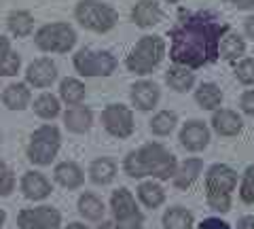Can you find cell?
Returning a JSON list of instances; mask_svg holds the SVG:
<instances>
[{"mask_svg":"<svg viewBox=\"0 0 254 229\" xmlns=\"http://www.w3.org/2000/svg\"><path fill=\"white\" fill-rule=\"evenodd\" d=\"M227 32L229 26L222 23L214 13L201 11L187 15L170 32V58L187 68H201L205 64H212L218 60L220 38Z\"/></svg>","mask_w":254,"mask_h":229,"instance_id":"1","label":"cell"},{"mask_svg":"<svg viewBox=\"0 0 254 229\" xmlns=\"http://www.w3.org/2000/svg\"><path fill=\"white\" fill-rule=\"evenodd\" d=\"M125 172L131 178L153 176L159 180H168L176 174V157H174L163 145L150 142L140 147L138 151H131L125 157Z\"/></svg>","mask_w":254,"mask_h":229,"instance_id":"2","label":"cell"},{"mask_svg":"<svg viewBox=\"0 0 254 229\" xmlns=\"http://www.w3.org/2000/svg\"><path fill=\"white\" fill-rule=\"evenodd\" d=\"M235 183H237V174L229 165L216 163L208 170L205 191H208V204L214 210L227 212L231 208V191H233Z\"/></svg>","mask_w":254,"mask_h":229,"instance_id":"3","label":"cell"},{"mask_svg":"<svg viewBox=\"0 0 254 229\" xmlns=\"http://www.w3.org/2000/svg\"><path fill=\"white\" fill-rule=\"evenodd\" d=\"M165 43L161 36H142L133 51L127 55V68L136 75H148L163 60Z\"/></svg>","mask_w":254,"mask_h":229,"instance_id":"4","label":"cell"},{"mask_svg":"<svg viewBox=\"0 0 254 229\" xmlns=\"http://www.w3.org/2000/svg\"><path fill=\"white\" fill-rule=\"evenodd\" d=\"M74 13L76 21L91 32H108L117 23V11L100 0H81Z\"/></svg>","mask_w":254,"mask_h":229,"instance_id":"5","label":"cell"},{"mask_svg":"<svg viewBox=\"0 0 254 229\" xmlns=\"http://www.w3.org/2000/svg\"><path fill=\"white\" fill-rule=\"evenodd\" d=\"M60 145H62L60 130L55 125H43L30 138L28 159L36 165H49L55 159V155H58Z\"/></svg>","mask_w":254,"mask_h":229,"instance_id":"6","label":"cell"},{"mask_svg":"<svg viewBox=\"0 0 254 229\" xmlns=\"http://www.w3.org/2000/svg\"><path fill=\"white\" fill-rule=\"evenodd\" d=\"M36 47L51 53H66L76 43V32L68 23H49L36 32Z\"/></svg>","mask_w":254,"mask_h":229,"instance_id":"7","label":"cell"},{"mask_svg":"<svg viewBox=\"0 0 254 229\" xmlns=\"http://www.w3.org/2000/svg\"><path fill=\"white\" fill-rule=\"evenodd\" d=\"M110 206H113L117 229H142L144 215L138 210L136 200H133V195L127 189H119V191L113 193Z\"/></svg>","mask_w":254,"mask_h":229,"instance_id":"8","label":"cell"},{"mask_svg":"<svg viewBox=\"0 0 254 229\" xmlns=\"http://www.w3.org/2000/svg\"><path fill=\"white\" fill-rule=\"evenodd\" d=\"M74 68L83 76H108L117 68V60L108 51L83 49L74 55Z\"/></svg>","mask_w":254,"mask_h":229,"instance_id":"9","label":"cell"},{"mask_svg":"<svg viewBox=\"0 0 254 229\" xmlns=\"http://www.w3.org/2000/svg\"><path fill=\"white\" fill-rule=\"evenodd\" d=\"M19 229H60L62 215L51 206H38L26 208L17 217Z\"/></svg>","mask_w":254,"mask_h":229,"instance_id":"10","label":"cell"},{"mask_svg":"<svg viewBox=\"0 0 254 229\" xmlns=\"http://www.w3.org/2000/svg\"><path fill=\"white\" fill-rule=\"evenodd\" d=\"M102 121L108 134H113L117 138H127L133 132V115L127 106L121 104H110L102 113Z\"/></svg>","mask_w":254,"mask_h":229,"instance_id":"11","label":"cell"},{"mask_svg":"<svg viewBox=\"0 0 254 229\" xmlns=\"http://www.w3.org/2000/svg\"><path fill=\"white\" fill-rule=\"evenodd\" d=\"M26 78L30 85H34V87H49V85L58 78V68L51 60H36L32 62L26 70Z\"/></svg>","mask_w":254,"mask_h":229,"instance_id":"12","label":"cell"},{"mask_svg":"<svg viewBox=\"0 0 254 229\" xmlns=\"http://www.w3.org/2000/svg\"><path fill=\"white\" fill-rule=\"evenodd\" d=\"M180 142L189 151H201L210 142V132L201 121H189L180 130Z\"/></svg>","mask_w":254,"mask_h":229,"instance_id":"13","label":"cell"},{"mask_svg":"<svg viewBox=\"0 0 254 229\" xmlns=\"http://www.w3.org/2000/svg\"><path fill=\"white\" fill-rule=\"evenodd\" d=\"M21 191L28 200H45L51 193V183L41 172H26L21 178Z\"/></svg>","mask_w":254,"mask_h":229,"instance_id":"14","label":"cell"},{"mask_svg":"<svg viewBox=\"0 0 254 229\" xmlns=\"http://www.w3.org/2000/svg\"><path fill=\"white\" fill-rule=\"evenodd\" d=\"M131 19L140 28H150L161 19V9H159V4L155 0H140L131 11Z\"/></svg>","mask_w":254,"mask_h":229,"instance_id":"15","label":"cell"},{"mask_svg":"<svg viewBox=\"0 0 254 229\" xmlns=\"http://www.w3.org/2000/svg\"><path fill=\"white\" fill-rule=\"evenodd\" d=\"M159 100V87L150 81H140L131 87V102L140 110H150Z\"/></svg>","mask_w":254,"mask_h":229,"instance_id":"16","label":"cell"},{"mask_svg":"<svg viewBox=\"0 0 254 229\" xmlns=\"http://www.w3.org/2000/svg\"><path fill=\"white\" fill-rule=\"evenodd\" d=\"M91 121H93V115H91V110L85 108V106H72V108L66 110V115H64L66 128L74 134H85L91 128Z\"/></svg>","mask_w":254,"mask_h":229,"instance_id":"17","label":"cell"},{"mask_svg":"<svg viewBox=\"0 0 254 229\" xmlns=\"http://www.w3.org/2000/svg\"><path fill=\"white\" fill-rule=\"evenodd\" d=\"M212 125L220 136H235L242 130V119L233 110H218L212 117Z\"/></svg>","mask_w":254,"mask_h":229,"instance_id":"18","label":"cell"},{"mask_svg":"<svg viewBox=\"0 0 254 229\" xmlns=\"http://www.w3.org/2000/svg\"><path fill=\"white\" fill-rule=\"evenodd\" d=\"M55 180H58L62 187H66V189H76V187L83 185L85 174H83V170L78 168L76 163L64 161V163H60L58 168H55Z\"/></svg>","mask_w":254,"mask_h":229,"instance_id":"19","label":"cell"},{"mask_svg":"<svg viewBox=\"0 0 254 229\" xmlns=\"http://www.w3.org/2000/svg\"><path fill=\"white\" fill-rule=\"evenodd\" d=\"M2 102H4V106L11 110L26 108L30 102V89L23 83H11L2 93Z\"/></svg>","mask_w":254,"mask_h":229,"instance_id":"20","label":"cell"},{"mask_svg":"<svg viewBox=\"0 0 254 229\" xmlns=\"http://www.w3.org/2000/svg\"><path fill=\"white\" fill-rule=\"evenodd\" d=\"M203 161L201 159H187L185 163L180 165V170L174 174V185L178 189H187L197 180V176L201 174Z\"/></svg>","mask_w":254,"mask_h":229,"instance_id":"21","label":"cell"},{"mask_svg":"<svg viewBox=\"0 0 254 229\" xmlns=\"http://www.w3.org/2000/svg\"><path fill=\"white\" fill-rule=\"evenodd\" d=\"M89 174H91V180L95 185H108L110 180L115 178V174H117V165H115L113 159L102 157V159H95L91 163Z\"/></svg>","mask_w":254,"mask_h":229,"instance_id":"22","label":"cell"},{"mask_svg":"<svg viewBox=\"0 0 254 229\" xmlns=\"http://www.w3.org/2000/svg\"><path fill=\"white\" fill-rule=\"evenodd\" d=\"M165 81H168V85L172 89H176V91H187L190 89V85H193L195 81V76L193 73L187 68V66H174L168 70V75H165Z\"/></svg>","mask_w":254,"mask_h":229,"instance_id":"23","label":"cell"},{"mask_svg":"<svg viewBox=\"0 0 254 229\" xmlns=\"http://www.w3.org/2000/svg\"><path fill=\"white\" fill-rule=\"evenodd\" d=\"M60 96L66 104L76 106L85 98V85L81 81H76V78H64L60 85Z\"/></svg>","mask_w":254,"mask_h":229,"instance_id":"24","label":"cell"},{"mask_svg":"<svg viewBox=\"0 0 254 229\" xmlns=\"http://www.w3.org/2000/svg\"><path fill=\"white\" fill-rule=\"evenodd\" d=\"M165 229H193V215L185 208H170L163 215Z\"/></svg>","mask_w":254,"mask_h":229,"instance_id":"25","label":"cell"},{"mask_svg":"<svg viewBox=\"0 0 254 229\" xmlns=\"http://www.w3.org/2000/svg\"><path fill=\"white\" fill-rule=\"evenodd\" d=\"M195 100H197V104H199L201 108L214 110V108H216L220 102H222V93H220V89H218L214 83H203L201 87L197 89Z\"/></svg>","mask_w":254,"mask_h":229,"instance_id":"26","label":"cell"},{"mask_svg":"<svg viewBox=\"0 0 254 229\" xmlns=\"http://www.w3.org/2000/svg\"><path fill=\"white\" fill-rule=\"evenodd\" d=\"M78 212L89 221H100L104 217V204H102L93 193H85V195L78 197Z\"/></svg>","mask_w":254,"mask_h":229,"instance_id":"27","label":"cell"},{"mask_svg":"<svg viewBox=\"0 0 254 229\" xmlns=\"http://www.w3.org/2000/svg\"><path fill=\"white\" fill-rule=\"evenodd\" d=\"M138 197L142 200V204L148 208H157V206H161L163 200H165V191L161 187H159L157 183H142L138 187Z\"/></svg>","mask_w":254,"mask_h":229,"instance_id":"28","label":"cell"},{"mask_svg":"<svg viewBox=\"0 0 254 229\" xmlns=\"http://www.w3.org/2000/svg\"><path fill=\"white\" fill-rule=\"evenodd\" d=\"M246 51V45L242 41V36L240 34H233V32H227L225 36H222V41H220V55L225 60H237L240 55H244Z\"/></svg>","mask_w":254,"mask_h":229,"instance_id":"29","label":"cell"},{"mask_svg":"<svg viewBox=\"0 0 254 229\" xmlns=\"http://www.w3.org/2000/svg\"><path fill=\"white\" fill-rule=\"evenodd\" d=\"M34 113L38 117H43V119H53V117L60 115V100L51 96V93H43V96H38L34 100Z\"/></svg>","mask_w":254,"mask_h":229,"instance_id":"30","label":"cell"},{"mask_svg":"<svg viewBox=\"0 0 254 229\" xmlns=\"http://www.w3.org/2000/svg\"><path fill=\"white\" fill-rule=\"evenodd\" d=\"M34 28V19L28 11H15L9 15V30L15 36H28Z\"/></svg>","mask_w":254,"mask_h":229,"instance_id":"31","label":"cell"},{"mask_svg":"<svg viewBox=\"0 0 254 229\" xmlns=\"http://www.w3.org/2000/svg\"><path fill=\"white\" fill-rule=\"evenodd\" d=\"M174 125H176V113H172V110H161V113H157L153 117V121H150V130L157 136H165V134H170L174 130Z\"/></svg>","mask_w":254,"mask_h":229,"instance_id":"32","label":"cell"},{"mask_svg":"<svg viewBox=\"0 0 254 229\" xmlns=\"http://www.w3.org/2000/svg\"><path fill=\"white\" fill-rule=\"evenodd\" d=\"M240 195L246 204H254V165H250L244 174L242 180V189H240Z\"/></svg>","mask_w":254,"mask_h":229,"instance_id":"33","label":"cell"},{"mask_svg":"<svg viewBox=\"0 0 254 229\" xmlns=\"http://www.w3.org/2000/svg\"><path fill=\"white\" fill-rule=\"evenodd\" d=\"M15 189V176L11 168L4 161H0V195H11V191Z\"/></svg>","mask_w":254,"mask_h":229,"instance_id":"34","label":"cell"},{"mask_svg":"<svg viewBox=\"0 0 254 229\" xmlns=\"http://www.w3.org/2000/svg\"><path fill=\"white\" fill-rule=\"evenodd\" d=\"M235 75L244 85H252L254 83V60L248 58V60L240 62L237 68H235Z\"/></svg>","mask_w":254,"mask_h":229,"instance_id":"35","label":"cell"},{"mask_svg":"<svg viewBox=\"0 0 254 229\" xmlns=\"http://www.w3.org/2000/svg\"><path fill=\"white\" fill-rule=\"evenodd\" d=\"M19 64H21V58H19V55L15 53V51H11L2 62H0V75H2V76H13V75H17Z\"/></svg>","mask_w":254,"mask_h":229,"instance_id":"36","label":"cell"},{"mask_svg":"<svg viewBox=\"0 0 254 229\" xmlns=\"http://www.w3.org/2000/svg\"><path fill=\"white\" fill-rule=\"evenodd\" d=\"M197 229H231V227H229V223H225V221H220V219H205V221H201V225Z\"/></svg>","mask_w":254,"mask_h":229,"instance_id":"37","label":"cell"},{"mask_svg":"<svg viewBox=\"0 0 254 229\" xmlns=\"http://www.w3.org/2000/svg\"><path fill=\"white\" fill-rule=\"evenodd\" d=\"M242 108H244V113L254 117V91H246L242 96Z\"/></svg>","mask_w":254,"mask_h":229,"instance_id":"38","label":"cell"},{"mask_svg":"<svg viewBox=\"0 0 254 229\" xmlns=\"http://www.w3.org/2000/svg\"><path fill=\"white\" fill-rule=\"evenodd\" d=\"M9 53H11V43H9V38L0 36V62H2Z\"/></svg>","mask_w":254,"mask_h":229,"instance_id":"39","label":"cell"},{"mask_svg":"<svg viewBox=\"0 0 254 229\" xmlns=\"http://www.w3.org/2000/svg\"><path fill=\"white\" fill-rule=\"evenodd\" d=\"M237 229H254V217H244L237 223Z\"/></svg>","mask_w":254,"mask_h":229,"instance_id":"40","label":"cell"},{"mask_svg":"<svg viewBox=\"0 0 254 229\" xmlns=\"http://www.w3.org/2000/svg\"><path fill=\"white\" fill-rule=\"evenodd\" d=\"M227 2L235 4L237 9H250V6H254V0H227Z\"/></svg>","mask_w":254,"mask_h":229,"instance_id":"41","label":"cell"},{"mask_svg":"<svg viewBox=\"0 0 254 229\" xmlns=\"http://www.w3.org/2000/svg\"><path fill=\"white\" fill-rule=\"evenodd\" d=\"M246 32H248V36L254 38V17H248V19H246Z\"/></svg>","mask_w":254,"mask_h":229,"instance_id":"42","label":"cell"},{"mask_svg":"<svg viewBox=\"0 0 254 229\" xmlns=\"http://www.w3.org/2000/svg\"><path fill=\"white\" fill-rule=\"evenodd\" d=\"M66 229H87L85 225H81V223H70Z\"/></svg>","mask_w":254,"mask_h":229,"instance_id":"43","label":"cell"},{"mask_svg":"<svg viewBox=\"0 0 254 229\" xmlns=\"http://www.w3.org/2000/svg\"><path fill=\"white\" fill-rule=\"evenodd\" d=\"M98 229H117V225H113V223H102Z\"/></svg>","mask_w":254,"mask_h":229,"instance_id":"44","label":"cell"},{"mask_svg":"<svg viewBox=\"0 0 254 229\" xmlns=\"http://www.w3.org/2000/svg\"><path fill=\"white\" fill-rule=\"evenodd\" d=\"M4 219H6V215H4V210L0 208V227H2V223H4Z\"/></svg>","mask_w":254,"mask_h":229,"instance_id":"45","label":"cell"},{"mask_svg":"<svg viewBox=\"0 0 254 229\" xmlns=\"http://www.w3.org/2000/svg\"><path fill=\"white\" fill-rule=\"evenodd\" d=\"M168 2H178V0H168Z\"/></svg>","mask_w":254,"mask_h":229,"instance_id":"46","label":"cell"}]
</instances>
